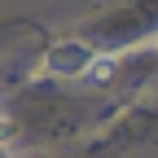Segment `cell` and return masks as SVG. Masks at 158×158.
<instances>
[{
	"instance_id": "cell-3",
	"label": "cell",
	"mask_w": 158,
	"mask_h": 158,
	"mask_svg": "<svg viewBox=\"0 0 158 158\" xmlns=\"http://www.w3.org/2000/svg\"><path fill=\"white\" fill-rule=\"evenodd\" d=\"M0 158H9V149H5V145H0Z\"/></svg>"
},
{
	"instance_id": "cell-2",
	"label": "cell",
	"mask_w": 158,
	"mask_h": 158,
	"mask_svg": "<svg viewBox=\"0 0 158 158\" xmlns=\"http://www.w3.org/2000/svg\"><path fill=\"white\" fill-rule=\"evenodd\" d=\"M9 132V118H5V110H0V136H5Z\"/></svg>"
},
{
	"instance_id": "cell-1",
	"label": "cell",
	"mask_w": 158,
	"mask_h": 158,
	"mask_svg": "<svg viewBox=\"0 0 158 158\" xmlns=\"http://www.w3.org/2000/svg\"><path fill=\"white\" fill-rule=\"evenodd\" d=\"M92 57H97V48H88L84 40H62V44H53V48L44 53L40 75H62V79H70V75H88Z\"/></svg>"
}]
</instances>
